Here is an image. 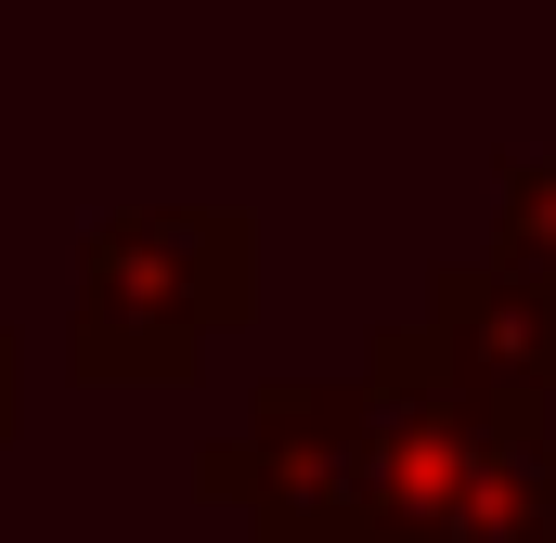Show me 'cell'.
Listing matches in <instances>:
<instances>
[{
  "label": "cell",
  "instance_id": "1",
  "mask_svg": "<svg viewBox=\"0 0 556 543\" xmlns=\"http://www.w3.org/2000/svg\"><path fill=\"white\" fill-rule=\"evenodd\" d=\"M260 311V220L207 194L91 207L65 285V376L78 389H181Z\"/></svg>",
  "mask_w": 556,
  "mask_h": 543
},
{
  "label": "cell",
  "instance_id": "2",
  "mask_svg": "<svg viewBox=\"0 0 556 543\" xmlns=\"http://www.w3.org/2000/svg\"><path fill=\"white\" fill-rule=\"evenodd\" d=\"M389 402V543H556V414L492 402L440 363L415 311L363 337Z\"/></svg>",
  "mask_w": 556,
  "mask_h": 543
},
{
  "label": "cell",
  "instance_id": "3",
  "mask_svg": "<svg viewBox=\"0 0 556 543\" xmlns=\"http://www.w3.org/2000/svg\"><path fill=\"white\" fill-rule=\"evenodd\" d=\"M415 324L440 337V363L492 402H544L556 414V247H518V233H479L466 260L427 272Z\"/></svg>",
  "mask_w": 556,
  "mask_h": 543
},
{
  "label": "cell",
  "instance_id": "4",
  "mask_svg": "<svg viewBox=\"0 0 556 543\" xmlns=\"http://www.w3.org/2000/svg\"><path fill=\"white\" fill-rule=\"evenodd\" d=\"M492 233L556 247V155H492Z\"/></svg>",
  "mask_w": 556,
  "mask_h": 543
},
{
  "label": "cell",
  "instance_id": "5",
  "mask_svg": "<svg viewBox=\"0 0 556 543\" xmlns=\"http://www.w3.org/2000/svg\"><path fill=\"white\" fill-rule=\"evenodd\" d=\"M13 414H26V337L0 324V440H13Z\"/></svg>",
  "mask_w": 556,
  "mask_h": 543
}]
</instances>
